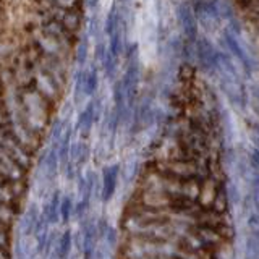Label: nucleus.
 I'll list each match as a JSON object with an SVG mask.
<instances>
[{"label":"nucleus","instance_id":"obj_1","mask_svg":"<svg viewBox=\"0 0 259 259\" xmlns=\"http://www.w3.org/2000/svg\"><path fill=\"white\" fill-rule=\"evenodd\" d=\"M101 5H102V10L107 12L110 8V5H112V0H101Z\"/></svg>","mask_w":259,"mask_h":259}]
</instances>
